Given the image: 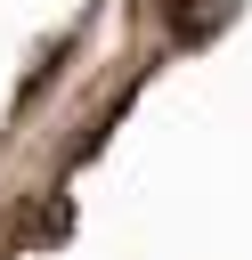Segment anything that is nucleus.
<instances>
[{
    "instance_id": "f257e3e1",
    "label": "nucleus",
    "mask_w": 252,
    "mask_h": 260,
    "mask_svg": "<svg viewBox=\"0 0 252 260\" xmlns=\"http://www.w3.org/2000/svg\"><path fill=\"white\" fill-rule=\"evenodd\" d=\"M219 16H228V0H179V8H171V32H179V41H203Z\"/></svg>"
}]
</instances>
